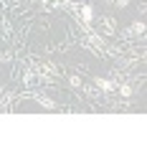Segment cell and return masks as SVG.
<instances>
[{
	"label": "cell",
	"mask_w": 147,
	"mask_h": 152,
	"mask_svg": "<svg viewBox=\"0 0 147 152\" xmlns=\"http://www.w3.org/2000/svg\"><path fill=\"white\" fill-rule=\"evenodd\" d=\"M91 15H94L91 5H84V18H86V20H91Z\"/></svg>",
	"instance_id": "1"
},
{
	"label": "cell",
	"mask_w": 147,
	"mask_h": 152,
	"mask_svg": "<svg viewBox=\"0 0 147 152\" xmlns=\"http://www.w3.org/2000/svg\"><path fill=\"white\" fill-rule=\"evenodd\" d=\"M97 86H102V89H112V84H109L107 79H97Z\"/></svg>",
	"instance_id": "2"
}]
</instances>
